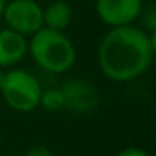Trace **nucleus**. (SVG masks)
Masks as SVG:
<instances>
[{
    "mask_svg": "<svg viewBox=\"0 0 156 156\" xmlns=\"http://www.w3.org/2000/svg\"><path fill=\"white\" fill-rule=\"evenodd\" d=\"M96 14L109 27L131 25L143 14V0H96Z\"/></svg>",
    "mask_w": 156,
    "mask_h": 156,
    "instance_id": "39448f33",
    "label": "nucleus"
},
{
    "mask_svg": "<svg viewBox=\"0 0 156 156\" xmlns=\"http://www.w3.org/2000/svg\"><path fill=\"white\" fill-rule=\"evenodd\" d=\"M27 54L32 61L51 74H64L76 62V47L72 41L59 30L42 27L27 41Z\"/></svg>",
    "mask_w": 156,
    "mask_h": 156,
    "instance_id": "f03ea898",
    "label": "nucleus"
},
{
    "mask_svg": "<svg viewBox=\"0 0 156 156\" xmlns=\"http://www.w3.org/2000/svg\"><path fill=\"white\" fill-rule=\"evenodd\" d=\"M2 19L9 29L25 37L44 27L42 7L35 0H7Z\"/></svg>",
    "mask_w": 156,
    "mask_h": 156,
    "instance_id": "20e7f679",
    "label": "nucleus"
},
{
    "mask_svg": "<svg viewBox=\"0 0 156 156\" xmlns=\"http://www.w3.org/2000/svg\"><path fill=\"white\" fill-rule=\"evenodd\" d=\"M4 77H5V71L0 67V87H2V82H4Z\"/></svg>",
    "mask_w": 156,
    "mask_h": 156,
    "instance_id": "ddd939ff",
    "label": "nucleus"
},
{
    "mask_svg": "<svg viewBox=\"0 0 156 156\" xmlns=\"http://www.w3.org/2000/svg\"><path fill=\"white\" fill-rule=\"evenodd\" d=\"M118 156H149L148 151H144L143 148H138V146H128V148L121 149L118 153Z\"/></svg>",
    "mask_w": 156,
    "mask_h": 156,
    "instance_id": "9b49d317",
    "label": "nucleus"
},
{
    "mask_svg": "<svg viewBox=\"0 0 156 156\" xmlns=\"http://www.w3.org/2000/svg\"><path fill=\"white\" fill-rule=\"evenodd\" d=\"M27 54L25 35L5 27L0 30V67H14Z\"/></svg>",
    "mask_w": 156,
    "mask_h": 156,
    "instance_id": "0eeeda50",
    "label": "nucleus"
},
{
    "mask_svg": "<svg viewBox=\"0 0 156 156\" xmlns=\"http://www.w3.org/2000/svg\"><path fill=\"white\" fill-rule=\"evenodd\" d=\"M64 96V108L72 112L86 114L91 112L98 104V92L84 79H72L61 87Z\"/></svg>",
    "mask_w": 156,
    "mask_h": 156,
    "instance_id": "423d86ee",
    "label": "nucleus"
},
{
    "mask_svg": "<svg viewBox=\"0 0 156 156\" xmlns=\"http://www.w3.org/2000/svg\"><path fill=\"white\" fill-rule=\"evenodd\" d=\"M39 106L45 109V111H59L64 108V96H62L61 87H49V89H42L41 94V102Z\"/></svg>",
    "mask_w": 156,
    "mask_h": 156,
    "instance_id": "1a4fd4ad",
    "label": "nucleus"
},
{
    "mask_svg": "<svg viewBox=\"0 0 156 156\" xmlns=\"http://www.w3.org/2000/svg\"><path fill=\"white\" fill-rule=\"evenodd\" d=\"M25 156H54V154H52V151L47 148V146H44V144H34V146H30V148L27 149Z\"/></svg>",
    "mask_w": 156,
    "mask_h": 156,
    "instance_id": "9d476101",
    "label": "nucleus"
},
{
    "mask_svg": "<svg viewBox=\"0 0 156 156\" xmlns=\"http://www.w3.org/2000/svg\"><path fill=\"white\" fill-rule=\"evenodd\" d=\"M42 20H44V27L64 32L72 24L71 5L64 0H54L45 9H42Z\"/></svg>",
    "mask_w": 156,
    "mask_h": 156,
    "instance_id": "6e6552de",
    "label": "nucleus"
},
{
    "mask_svg": "<svg viewBox=\"0 0 156 156\" xmlns=\"http://www.w3.org/2000/svg\"><path fill=\"white\" fill-rule=\"evenodd\" d=\"M154 49L153 32L133 24L111 27L98 45L99 69L109 81H133L149 69Z\"/></svg>",
    "mask_w": 156,
    "mask_h": 156,
    "instance_id": "f257e3e1",
    "label": "nucleus"
},
{
    "mask_svg": "<svg viewBox=\"0 0 156 156\" xmlns=\"http://www.w3.org/2000/svg\"><path fill=\"white\" fill-rule=\"evenodd\" d=\"M4 101L17 112H30L39 108L42 86L34 74L24 69H9L0 87Z\"/></svg>",
    "mask_w": 156,
    "mask_h": 156,
    "instance_id": "7ed1b4c3",
    "label": "nucleus"
},
{
    "mask_svg": "<svg viewBox=\"0 0 156 156\" xmlns=\"http://www.w3.org/2000/svg\"><path fill=\"white\" fill-rule=\"evenodd\" d=\"M5 4H7V0H0V19L4 15V9H5Z\"/></svg>",
    "mask_w": 156,
    "mask_h": 156,
    "instance_id": "f8f14e48",
    "label": "nucleus"
}]
</instances>
